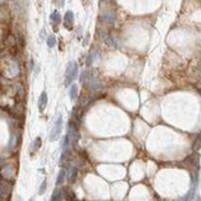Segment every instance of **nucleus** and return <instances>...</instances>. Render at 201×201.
Listing matches in <instances>:
<instances>
[{"instance_id":"4468645a","label":"nucleus","mask_w":201,"mask_h":201,"mask_svg":"<svg viewBox=\"0 0 201 201\" xmlns=\"http://www.w3.org/2000/svg\"><path fill=\"white\" fill-rule=\"evenodd\" d=\"M194 150H199L200 148H201V135H199L197 137V139L194 142Z\"/></svg>"},{"instance_id":"0eeeda50","label":"nucleus","mask_w":201,"mask_h":201,"mask_svg":"<svg viewBox=\"0 0 201 201\" xmlns=\"http://www.w3.org/2000/svg\"><path fill=\"white\" fill-rule=\"evenodd\" d=\"M76 176H77V169L76 168H71V170L68 173V181L74 182L76 180Z\"/></svg>"},{"instance_id":"6e6552de","label":"nucleus","mask_w":201,"mask_h":201,"mask_svg":"<svg viewBox=\"0 0 201 201\" xmlns=\"http://www.w3.org/2000/svg\"><path fill=\"white\" fill-rule=\"evenodd\" d=\"M65 178H66V170L62 169L59 173V176H57V180H56V185H61L63 182V180H65Z\"/></svg>"},{"instance_id":"1a4fd4ad","label":"nucleus","mask_w":201,"mask_h":201,"mask_svg":"<svg viewBox=\"0 0 201 201\" xmlns=\"http://www.w3.org/2000/svg\"><path fill=\"white\" fill-rule=\"evenodd\" d=\"M114 19H116V16L113 13H108L104 15V21L108 23V24H113L114 23Z\"/></svg>"},{"instance_id":"f3484780","label":"nucleus","mask_w":201,"mask_h":201,"mask_svg":"<svg viewBox=\"0 0 201 201\" xmlns=\"http://www.w3.org/2000/svg\"><path fill=\"white\" fill-rule=\"evenodd\" d=\"M66 192L68 194V195L66 196V199H70V200H74V199H75V195H74V192H72L70 189H66Z\"/></svg>"},{"instance_id":"7ed1b4c3","label":"nucleus","mask_w":201,"mask_h":201,"mask_svg":"<svg viewBox=\"0 0 201 201\" xmlns=\"http://www.w3.org/2000/svg\"><path fill=\"white\" fill-rule=\"evenodd\" d=\"M65 26L67 29H72V26H74V13H72L71 10L66 11V15H65Z\"/></svg>"},{"instance_id":"20e7f679","label":"nucleus","mask_w":201,"mask_h":201,"mask_svg":"<svg viewBox=\"0 0 201 201\" xmlns=\"http://www.w3.org/2000/svg\"><path fill=\"white\" fill-rule=\"evenodd\" d=\"M46 104H47V95H46V92H42L40 98H39V111L40 112L45 111Z\"/></svg>"},{"instance_id":"ddd939ff","label":"nucleus","mask_w":201,"mask_h":201,"mask_svg":"<svg viewBox=\"0 0 201 201\" xmlns=\"http://www.w3.org/2000/svg\"><path fill=\"white\" fill-rule=\"evenodd\" d=\"M55 45H56V38H55V36H48L47 38V46L53 47Z\"/></svg>"},{"instance_id":"39448f33","label":"nucleus","mask_w":201,"mask_h":201,"mask_svg":"<svg viewBox=\"0 0 201 201\" xmlns=\"http://www.w3.org/2000/svg\"><path fill=\"white\" fill-rule=\"evenodd\" d=\"M186 163H190V165L199 167V154H192L186 159Z\"/></svg>"},{"instance_id":"2eb2a0df","label":"nucleus","mask_w":201,"mask_h":201,"mask_svg":"<svg viewBox=\"0 0 201 201\" xmlns=\"http://www.w3.org/2000/svg\"><path fill=\"white\" fill-rule=\"evenodd\" d=\"M46 188H47V181L44 180V181H42V184H41V188H40V190H39V194L42 195V194L46 191Z\"/></svg>"},{"instance_id":"dca6fc26","label":"nucleus","mask_w":201,"mask_h":201,"mask_svg":"<svg viewBox=\"0 0 201 201\" xmlns=\"http://www.w3.org/2000/svg\"><path fill=\"white\" fill-rule=\"evenodd\" d=\"M40 147H41V138H36L34 142V148L38 150V149H40Z\"/></svg>"},{"instance_id":"9b49d317","label":"nucleus","mask_w":201,"mask_h":201,"mask_svg":"<svg viewBox=\"0 0 201 201\" xmlns=\"http://www.w3.org/2000/svg\"><path fill=\"white\" fill-rule=\"evenodd\" d=\"M70 97H71V99H76V97H77V86H76V84H72V86H71Z\"/></svg>"},{"instance_id":"f8f14e48","label":"nucleus","mask_w":201,"mask_h":201,"mask_svg":"<svg viewBox=\"0 0 201 201\" xmlns=\"http://www.w3.org/2000/svg\"><path fill=\"white\" fill-rule=\"evenodd\" d=\"M62 194H63V191L60 190V189L55 190V192H53V195H52V200H53V201H55V200H61V199H62Z\"/></svg>"},{"instance_id":"a211bd4d","label":"nucleus","mask_w":201,"mask_h":201,"mask_svg":"<svg viewBox=\"0 0 201 201\" xmlns=\"http://www.w3.org/2000/svg\"><path fill=\"white\" fill-rule=\"evenodd\" d=\"M92 60H93V55H89V56H87V61H86V65L89 66L91 63H92Z\"/></svg>"},{"instance_id":"9d476101","label":"nucleus","mask_w":201,"mask_h":201,"mask_svg":"<svg viewBox=\"0 0 201 201\" xmlns=\"http://www.w3.org/2000/svg\"><path fill=\"white\" fill-rule=\"evenodd\" d=\"M104 42H106L108 46H112V47H116V46H117V42L112 39V36H109V35H107L106 38H104Z\"/></svg>"},{"instance_id":"f03ea898","label":"nucleus","mask_w":201,"mask_h":201,"mask_svg":"<svg viewBox=\"0 0 201 201\" xmlns=\"http://www.w3.org/2000/svg\"><path fill=\"white\" fill-rule=\"evenodd\" d=\"M62 124H63V122H62V117H59L57 118V120L55 122V125H53V128H52V131H51V134H50V140H56L59 137H60V134H61V131H62Z\"/></svg>"},{"instance_id":"f257e3e1","label":"nucleus","mask_w":201,"mask_h":201,"mask_svg":"<svg viewBox=\"0 0 201 201\" xmlns=\"http://www.w3.org/2000/svg\"><path fill=\"white\" fill-rule=\"evenodd\" d=\"M77 72H78V66L75 61H70L66 68V78H65V86H70L76 77H77Z\"/></svg>"},{"instance_id":"423d86ee","label":"nucleus","mask_w":201,"mask_h":201,"mask_svg":"<svg viewBox=\"0 0 201 201\" xmlns=\"http://www.w3.org/2000/svg\"><path fill=\"white\" fill-rule=\"evenodd\" d=\"M51 20H52V23H53V24L59 25V24L61 23V16H60V13H59V11H53V13L51 14Z\"/></svg>"}]
</instances>
